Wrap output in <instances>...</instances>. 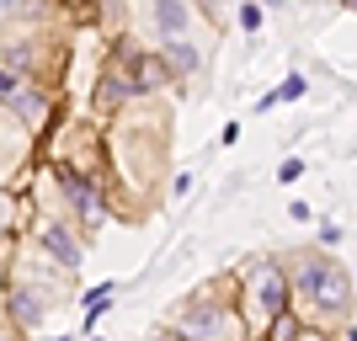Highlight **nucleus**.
<instances>
[{
    "instance_id": "nucleus-13",
    "label": "nucleus",
    "mask_w": 357,
    "mask_h": 341,
    "mask_svg": "<svg viewBox=\"0 0 357 341\" xmlns=\"http://www.w3.org/2000/svg\"><path fill=\"white\" fill-rule=\"evenodd\" d=\"M304 326H310V320H304L298 310H288V315H278V320H272V326L261 331V341H294Z\"/></svg>"
},
{
    "instance_id": "nucleus-25",
    "label": "nucleus",
    "mask_w": 357,
    "mask_h": 341,
    "mask_svg": "<svg viewBox=\"0 0 357 341\" xmlns=\"http://www.w3.org/2000/svg\"><path fill=\"white\" fill-rule=\"evenodd\" d=\"M0 341H16V336H11V331H0Z\"/></svg>"
},
{
    "instance_id": "nucleus-26",
    "label": "nucleus",
    "mask_w": 357,
    "mask_h": 341,
    "mask_svg": "<svg viewBox=\"0 0 357 341\" xmlns=\"http://www.w3.org/2000/svg\"><path fill=\"white\" fill-rule=\"evenodd\" d=\"M48 341H70V336H48Z\"/></svg>"
},
{
    "instance_id": "nucleus-21",
    "label": "nucleus",
    "mask_w": 357,
    "mask_h": 341,
    "mask_svg": "<svg viewBox=\"0 0 357 341\" xmlns=\"http://www.w3.org/2000/svg\"><path fill=\"white\" fill-rule=\"evenodd\" d=\"M336 341H357V326H342V331H336Z\"/></svg>"
},
{
    "instance_id": "nucleus-29",
    "label": "nucleus",
    "mask_w": 357,
    "mask_h": 341,
    "mask_svg": "<svg viewBox=\"0 0 357 341\" xmlns=\"http://www.w3.org/2000/svg\"><path fill=\"white\" fill-rule=\"evenodd\" d=\"M352 288H357V272H352Z\"/></svg>"
},
{
    "instance_id": "nucleus-3",
    "label": "nucleus",
    "mask_w": 357,
    "mask_h": 341,
    "mask_svg": "<svg viewBox=\"0 0 357 341\" xmlns=\"http://www.w3.org/2000/svg\"><path fill=\"white\" fill-rule=\"evenodd\" d=\"M235 282H240V315H245L251 341H261V331H267L278 315L294 310V288H288L283 256H251V262H240Z\"/></svg>"
},
{
    "instance_id": "nucleus-17",
    "label": "nucleus",
    "mask_w": 357,
    "mask_h": 341,
    "mask_svg": "<svg viewBox=\"0 0 357 341\" xmlns=\"http://www.w3.org/2000/svg\"><path fill=\"white\" fill-rule=\"evenodd\" d=\"M314 245H326V251H336V245H342V224H320V240H314Z\"/></svg>"
},
{
    "instance_id": "nucleus-16",
    "label": "nucleus",
    "mask_w": 357,
    "mask_h": 341,
    "mask_svg": "<svg viewBox=\"0 0 357 341\" xmlns=\"http://www.w3.org/2000/svg\"><path fill=\"white\" fill-rule=\"evenodd\" d=\"M304 171H310V165L298 160V155H288V160H283V165H278V181H283V187H294V181H298V176H304Z\"/></svg>"
},
{
    "instance_id": "nucleus-1",
    "label": "nucleus",
    "mask_w": 357,
    "mask_h": 341,
    "mask_svg": "<svg viewBox=\"0 0 357 341\" xmlns=\"http://www.w3.org/2000/svg\"><path fill=\"white\" fill-rule=\"evenodd\" d=\"M283 267H288V288H294V310L310 326H326V331L352 326L357 288H352V272H347V262L336 251L298 245V251H283Z\"/></svg>"
},
{
    "instance_id": "nucleus-4",
    "label": "nucleus",
    "mask_w": 357,
    "mask_h": 341,
    "mask_svg": "<svg viewBox=\"0 0 357 341\" xmlns=\"http://www.w3.org/2000/svg\"><path fill=\"white\" fill-rule=\"evenodd\" d=\"M112 64L128 75L134 96L176 91V80H171V70H165V59H160V48H144V43H134V38H118V43H112Z\"/></svg>"
},
{
    "instance_id": "nucleus-11",
    "label": "nucleus",
    "mask_w": 357,
    "mask_h": 341,
    "mask_svg": "<svg viewBox=\"0 0 357 341\" xmlns=\"http://www.w3.org/2000/svg\"><path fill=\"white\" fill-rule=\"evenodd\" d=\"M6 107H11L16 118L27 123V128H43V123H48V96L32 86V80H22V86L11 91V102H6Z\"/></svg>"
},
{
    "instance_id": "nucleus-8",
    "label": "nucleus",
    "mask_w": 357,
    "mask_h": 341,
    "mask_svg": "<svg viewBox=\"0 0 357 341\" xmlns=\"http://www.w3.org/2000/svg\"><path fill=\"white\" fill-rule=\"evenodd\" d=\"M160 48L165 70H171V80H176V91H187V80H197V75L208 70V54H203V43L197 38H171V43H155Z\"/></svg>"
},
{
    "instance_id": "nucleus-24",
    "label": "nucleus",
    "mask_w": 357,
    "mask_h": 341,
    "mask_svg": "<svg viewBox=\"0 0 357 341\" xmlns=\"http://www.w3.org/2000/svg\"><path fill=\"white\" fill-rule=\"evenodd\" d=\"M342 6H347V11H352V16H357V0H342Z\"/></svg>"
},
{
    "instance_id": "nucleus-9",
    "label": "nucleus",
    "mask_w": 357,
    "mask_h": 341,
    "mask_svg": "<svg viewBox=\"0 0 357 341\" xmlns=\"http://www.w3.org/2000/svg\"><path fill=\"white\" fill-rule=\"evenodd\" d=\"M128 102H139L134 86H128V75H123L118 64L107 59V64H102V75H96V112H123Z\"/></svg>"
},
{
    "instance_id": "nucleus-22",
    "label": "nucleus",
    "mask_w": 357,
    "mask_h": 341,
    "mask_svg": "<svg viewBox=\"0 0 357 341\" xmlns=\"http://www.w3.org/2000/svg\"><path fill=\"white\" fill-rule=\"evenodd\" d=\"M256 6H261V11H278V6H288V0H256Z\"/></svg>"
},
{
    "instance_id": "nucleus-6",
    "label": "nucleus",
    "mask_w": 357,
    "mask_h": 341,
    "mask_svg": "<svg viewBox=\"0 0 357 341\" xmlns=\"http://www.w3.org/2000/svg\"><path fill=\"white\" fill-rule=\"evenodd\" d=\"M144 27H149V38H155V43L192 38L197 6H192V0H149V6H144Z\"/></svg>"
},
{
    "instance_id": "nucleus-18",
    "label": "nucleus",
    "mask_w": 357,
    "mask_h": 341,
    "mask_svg": "<svg viewBox=\"0 0 357 341\" xmlns=\"http://www.w3.org/2000/svg\"><path fill=\"white\" fill-rule=\"evenodd\" d=\"M294 341H336V331H326V326H304Z\"/></svg>"
},
{
    "instance_id": "nucleus-7",
    "label": "nucleus",
    "mask_w": 357,
    "mask_h": 341,
    "mask_svg": "<svg viewBox=\"0 0 357 341\" xmlns=\"http://www.w3.org/2000/svg\"><path fill=\"white\" fill-rule=\"evenodd\" d=\"M38 245H43V256L54 262V267H64V272H75L80 262H86V240H80V229H70L64 219H43Z\"/></svg>"
},
{
    "instance_id": "nucleus-15",
    "label": "nucleus",
    "mask_w": 357,
    "mask_h": 341,
    "mask_svg": "<svg viewBox=\"0 0 357 341\" xmlns=\"http://www.w3.org/2000/svg\"><path fill=\"white\" fill-rule=\"evenodd\" d=\"M235 22H240L245 38H256V32H261V6H256V0H240V6H235Z\"/></svg>"
},
{
    "instance_id": "nucleus-23",
    "label": "nucleus",
    "mask_w": 357,
    "mask_h": 341,
    "mask_svg": "<svg viewBox=\"0 0 357 341\" xmlns=\"http://www.w3.org/2000/svg\"><path fill=\"white\" fill-rule=\"evenodd\" d=\"M197 11H208V16H213V0H197Z\"/></svg>"
},
{
    "instance_id": "nucleus-27",
    "label": "nucleus",
    "mask_w": 357,
    "mask_h": 341,
    "mask_svg": "<svg viewBox=\"0 0 357 341\" xmlns=\"http://www.w3.org/2000/svg\"><path fill=\"white\" fill-rule=\"evenodd\" d=\"M75 6H91V0H75Z\"/></svg>"
},
{
    "instance_id": "nucleus-28",
    "label": "nucleus",
    "mask_w": 357,
    "mask_h": 341,
    "mask_svg": "<svg viewBox=\"0 0 357 341\" xmlns=\"http://www.w3.org/2000/svg\"><path fill=\"white\" fill-rule=\"evenodd\" d=\"M0 282H6V267H0Z\"/></svg>"
},
{
    "instance_id": "nucleus-10",
    "label": "nucleus",
    "mask_w": 357,
    "mask_h": 341,
    "mask_svg": "<svg viewBox=\"0 0 357 341\" xmlns=\"http://www.w3.org/2000/svg\"><path fill=\"white\" fill-rule=\"evenodd\" d=\"M54 298L43 294V288H11V298H6V310H11V326L32 331V326H43V315Z\"/></svg>"
},
{
    "instance_id": "nucleus-5",
    "label": "nucleus",
    "mask_w": 357,
    "mask_h": 341,
    "mask_svg": "<svg viewBox=\"0 0 357 341\" xmlns=\"http://www.w3.org/2000/svg\"><path fill=\"white\" fill-rule=\"evenodd\" d=\"M54 187H59L64 208H70V213L86 224V229L107 224L112 203H107V192H102V176H91V171H75V165H59V171H54Z\"/></svg>"
},
{
    "instance_id": "nucleus-2",
    "label": "nucleus",
    "mask_w": 357,
    "mask_h": 341,
    "mask_svg": "<svg viewBox=\"0 0 357 341\" xmlns=\"http://www.w3.org/2000/svg\"><path fill=\"white\" fill-rule=\"evenodd\" d=\"M171 331L181 341H251L245 315H240V282L235 272L203 282L171 310Z\"/></svg>"
},
{
    "instance_id": "nucleus-14",
    "label": "nucleus",
    "mask_w": 357,
    "mask_h": 341,
    "mask_svg": "<svg viewBox=\"0 0 357 341\" xmlns=\"http://www.w3.org/2000/svg\"><path fill=\"white\" fill-rule=\"evenodd\" d=\"M112 298H118V282H96V288L86 294V331L96 326V315H102V310H112Z\"/></svg>"
},
{
    "instance_id": "nucleus-19",
    "label": "nucleus",
    "mask_w": 357,
    "mask_h": 341,
    "mask_svg": "<svg viewBox=\"0 0 357 341\" xmlns=\"http://www.w3.org/2000/svg\"><path fill=\"white\" fill-rule=\"evenodd\" d=\"M11 208H16V197H11V192H0V235H6V229H11V219H16Z\"/></svg>"
},
{
    "instance_id": "nucleus-20",
    "label": "nucleus",
    "mask_w": 357,
    "mask_h": 341,
    "mask_svg": "<svg viewBox=\"0 0 357 341\" xmlns=\"http://www.w3.org/2000/svg\"><path fill=\"white\" fill-rule=\"evenodd\" d=\"M144 341H181V336H176L171 326H165V331H155V336H144Z\"/></svg>"
},
{
    "instance_id": "nucleus-12",
    "label": "nucleus",
    "mask_w": 357,
    "mask_h": 341,
    "mask_svg": "<svg viewBox=\"0 0 357 341\" xmlns=\"http://www.w3.org/2000/svg\"><path fill=\"white\" fill-rule=\"evenodd\" d=\"M304 91H310V80H304V75H283V86H272L267 91V96H261V102H256V107H261V112H272V107H278V102H298V96H304Z\"/></svg>"
}]
</instances>
